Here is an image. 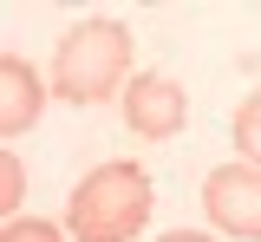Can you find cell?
Segmentation results:
<instances>
[{"mask_svg": "<svg viewBox=\"0 0 261 242\" xmlns=\"http://www.w3.org/2000/svg\"><path fill=\"white\" fill-rule=\"evenodd\" d=\"M150 177L137 164H98L92 177H79L72 203H65V236L72 242H130L150 223Z\"/></svg>", "mask_w": 261, "mask_h": 242, "instance_id": "cell-1", "label": "cell"}, {"mask_svg": "<svg viewBox=\"0 0 261 242\" xmlns=\"http://www.w3.org/2000/svg\"><path fill=\"white\" fill-rule=\"evenodd\" d=\"M130 72V27L118 20H79L53 53V92L72 105H105L124 92Z\"/></svg>", "mask_w": 261, "mask_h": 242, "instance_id": "cell-2", "label": "cell"}, {"mask_svg": "<svg viewBox=\"0 0 261 242\" xmlns=\"http://www.w3.org/2000/svg\"><path fill=\"white\" fill-rule=\"evenodd\" d=\"M209 223L235 242H261V164H216L202 183Z\"/></svg>", "mask_w": 261, "mask_h": 242, "instance_id": "cell-3", "label": "cell"}, {"mask_svg": "<svg viewBox=\"0 0 261 242\" xmlns=\"http://www.w3.org/2000/svg\"><path fill=\"white\" fill-rule=\"evenodd\" d=\"M118 105H124V125L137 131V138H150V144L176 138L183 118H190V99H183V85H176L170 72H137Z\"/></svg>", "mask_w": 261, "mask_h": 242, "instance_id": "cell-4", "label": "cell"}, {"mask_svg": "<svg viewBox=\"0 0 261 242\" xmlns=\"http://www.w3.org/2000/svg\"><path fill=\"white\" fill-rule=\"evenodd\" d=\"M39 105H46L39 72H33L20 53H0V138H20V131H33Z\"/></svg>", "mask_w": 261, "mask_h": 242, "instance_id": "cell-5", "label": "cell"}, {"mask_svg": "<svg viewBox=\"0 0 261 242\" xmlns=\"http://www.w3.org/2000/svg\"><path fill=\"white\" fill-rule=\"evenodd\" d=\"M235 144H242V151H261V85L235 105Z\"/></svg>", "mask_w": 261, "mask_h": 242, "instance_id": "cell-6", "label": "cell"}, {"mask_svg": "<svg viewBox=\"0 0 261 242\" xmlns=\"http://www.w3.org/2000/svg\"><path fill=\"white\" fill-rule=\"evenodd\" d=\"M0 242H72V236H65V229H53V223H39V216H27V223L13 216V223L0 229Z\"/></svg>", "mask_w": 261, "mask_h": 242, "instance_id": "cell-7", "label": "cell"}, {"mask_svg": "<svg viewBox=\"0 0 261 242\" xmlns=\"http://www.w3.org/2000/svg\"><path fill=\"white\" fill-rule=\"evenodd\" d=\"M0 209H7V223H13V209H20V157H13V151L0 157Z\"/></svg>", "mask_w": 261, "mask_h": 242, "instance_id": "cell-8", "label": "cell"}, {"mask_svg": "<svg viewBox=\"0 0 261 242\" xmlns=\"http://www.w3.org/2000/svg\"><path fill=\"white\" fill-rule=\"evenodd\" d=\"M157 242H216V236H202V229H170V236H157Z\"/></svg>", "mask_w": 261, "mask_h": 242, "instance_id": "cell-9", "label": "cell"}]
</instances>
